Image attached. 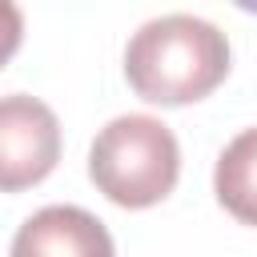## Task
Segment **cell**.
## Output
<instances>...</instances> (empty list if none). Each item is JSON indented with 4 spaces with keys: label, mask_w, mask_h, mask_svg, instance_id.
Returning a JSON list of instances; mask_svg holds the SVG:
<instances>
[{
    "label": "cell",
    "mask_w": 257,
    "mask_h": 257,
    "mask_svg": "<svg viewBox=\"0 0 257 257\" xmlns=\"http://www.w3.org/2000/svg\"><path fill=\"white\" fill-rule=\"evenodd\" d=\"M229 36L193 12L145 20L124 44V76L153 104H189L209 96L229 72Z\"/></svg>",
    "instance_id": "1"
},
{
    "label": "cell",
    "mask_w": 257,
    "mask_h": 257,
    "mask_svg": "<svg viewBox=\"0 0 257 257\" xmlns=\"http://www.w3.org/2000/svg\"><path fill=\"white\" fill-rule=\"evenodd\" d=\"M12 257H116V245L96 213L80 205H44L16 229Z\"/></svg>",
    "instance_id": "4"
},
{
    "label": "cell",
    "mask_w": 257,
    "mask_h": 257,
    "mask_svg": "<svg viewBox=\"0 0 257 257\" xmlns=\"http://www.w3.org/2000/svg\"><path fill=\"white\" fill-rule=\"evenodd\" d=\"M217 201L245 225H257V124L241 128L217 157L213 169Z\"/></svg>",
    "instance_id": "5"
},
{
    "label": "cell",
    "mask_w": 257,
    "mask_h": 257,
    "mask_svg": "<svg viewBox=\"0 0 257 257\" xmlns=\"http://www.w3.org/2000/svg\"><path fill=\"white\" fill-rule=\"evenodd\" d=\"M92 185L124 209H149L165 201L181 177V145L173 128L149 112L112 116L88 149Z\"/></svg>",
    "instance_id": "2"
},
{
    "label": "cell",
    "mask_w": 257,
    "mask_h": 257,
    "mask_svg": "<svg viewBox=\"0 0 257 257\" xmlns=\"http://www.w3.org/2000/svg\"><path fill=\"white\" fill-rule=\"evenodd\" d=\"M60 161V120L28 92L0 96V193L44 181Z\"/></svg>",
    "instance_id": "3"
},
{
    "label": "cell",
    "mask_w": 257,
    "mask_h": 257,
    "mask_svg": "<svg viewBox=\"0 0 257 257\" xmlns=\"http://www.w3.org/2000/svg\"><path fill=\"white\" fill-rule=\"evenodd\" d=\"M20 40H24V12L12 0H0V64L12 60Z\"/></svg>",
    "instance_id": "6"
}]
</instances>
